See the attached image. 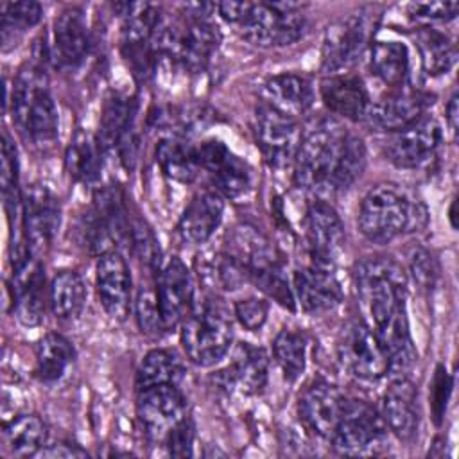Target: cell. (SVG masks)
<instances>
[{"instance_id": "1", "label": "cell", "mask_w": 459, "mask_h": 459, "mask_svg": "<svg viewBox=\"0 0 459 459\" xmlns=\"http://www.w3.org/2000/svg\"><path fill=\"white\" fill-rule=\"evenodd\" d=\"M355 287L364 314L389 357V371L402 377L416 360L405 310L403 267L389 256H368L355 265Z\"/></svg>"}, {"instance_id": "2", "label": "cell", "mask_w": 459, "mask_h": 459, "mask_svg": "<svg viewBox=\"0 0 459 459\" xmlns=\"http://www.w3.org/2000/svg\"><path fill=\"white\" fill-rule=\"evenodd\" d=\"M425 204L394 183H380L368 190L359 208V228L375 244H387L427 224Z\"/></svg>"}, {"instance_id": "3", "label": "cell", "mask_w": 459, "mask_h": 459, "mask_svg": "<svg viewBox=\"0 0 459 459\" xmlns=\"http://www.w3.org/2000/svg\"><path fill=\"white\" fill-rule=\"evenodd\" d=\"M348 134L350 131L335 118H312L301 129V140L292 161L296 186L317 194H330V183Z\"/></svg>"}, {"instance_id": "4", "label": "cell", "mask_w": 459, "mask_h": 459, "mask_svg": "<svg viewBox=\"0 0 459 459\" xmlns=\"http://www.w3.org/2000/svg\"><path fill=\"white\" fill-rule=\"evenodd\" d=\"M11 117L20 131L38 147H48L57 140L59 115L54 97L39 68L20 70L11 90Z\"/></svg>"}, {"instance_id": "5", "label": "cell", "mask_w": 459, "mask_h": 459, "mask_svg": "<svg viewBox=\"0 0 459 459\" xmlns=\"http://www.w3.org/2000/svg\"><path fill=\"white\" fill-rule=\"evenodd\" d=\"M231 342L233 323L226 307L212 298L194 303L181 323V344L190 362L215 366L228 355Z\"/></svg>"}, {"instance_id": "6", "label": "cell", "mask_w": 459, "mask_h": 459, "mask_svg": "<svg viewBox=\"0 0 459 459\" xmlns=\"http://www.w3.org/2000/svg\"><path fill=\"white\" fill-rule=\"evenodd\" d=\"M221 43V32L208 16L186 14L183 22L161 18L152 45L156 54H165L190 72L206 68Z\"/></svg>"}, {"instance_id": "7", "label": "cell", "mask_w": 459, "mask_h": 459, "mask_svg": "<svg viewBox=\"0 0 459 459\" xmlns=\"http://www.w3.org/2000/svg\"><path fill=\"white\" fill-rule=\"evenodd\" d=\"M303 7L305 4L294 2H247L237 27L256 47H287L303 38L307 30Z\"/></svg>"}, {"instance_id": "8", "label": "cell", "mask_w": 459, "mask_h": 459, "mask_svg": "<svg viewBox=\"0 0 459 459\" xmlns=\"http://www.w3.org/2000/svg\"><path fill=\"white\" fill-rule=\"evenodd\" d=\"M377 27L373 9H360L328 27L323 41V70L344 74L369 48Z\"/></svg>"}, {"instance_id": "9", "label": "cell", "mask_w": 459, "mask_h": 459, "mask_svg": "<svg viewBox=\"0 0 459 459\" xmlns=\"http://www.w3.org/2000/svg\"><path fill=\"white\" fill-rule=\"evenodd\" d=\"M387 427L375 407L362 400H344L337 427L330 437L333 448L346 455L375 454L385 441Z\"/></svg>"}, {"instance_id": "10", "label": "cell", "mask_w": 459, "mask_h": 459, "mask_svg": "<svg viewBox=\"0 0 459 459\" xmlns=\"http://www.w3.org/2000/svg\"><path fill=\"white\" fill-rule=\"evenodd\" d=\"M253 133L269 167L285 169L292 165L301 140V129L294 117L262 100L255 109Z\"/></svg>"}, {"instance_id": "11", "label": "cell", "mask_w": 459, "mask_h": 459, "mask_svg": "<svg viewBox=\"0 0 459 459\" xmlns=\"http://www.w3.org/2000/svg\"><path fill=\"white\" fill-rule=\"evenodd\" d=\"M337 357L346 371L360 380H378L389 373V357L373 332L362 321H350L337 337Z\"/></svg>"}, {"instance_id": "12", "label": "cell", "mask_w": 459, "mask_h": 459, "mask_svg": "<svg viewBox=\"0 0 459 459\" xmlns=\"http://www.w3.org/2000/svg\"><path fill=\"white\" fill-rule=\"evenodd\" d=\"M201 170L210 176L213 188L230 199L246 195L253 185V170L246 160L237 156L221 140H204L195 145Z\"/></svg>"}, {"instance_id": "13", "label": "cell", "mask_w": 459, "mask_h": 459, "mask_svg": "<svg viewBox=\"0 0 459 459\" xmlns=\"http://www.w3.org/2000/svg\"><path fill=\"white\" fill-rule=\"evenodd\" d=\"M136 393V416L147 439L163 443L167 434L186 418V400L179 385H152Z\"/></svg>"}, {"instance_id": "14", "label": "cell", "mask_w": 459, "mask_h": 459, "mask_svg": "<svg viewBox=\"0 0 459 459\" xmlns=\"http://www.w3.org/2000/svg\"><path fill=\"white\" fill-rule=\"evenodd\" d=\"M61 224V204L54 192L34 183L22 195V228L32 253L47 249Z\"/></svg>"}, {"instance_id": "15", "label": "cell", "mask_w": 459, "mask_h": 459, "mask_svg": "<svg viewBox=\"0 0 459 459\" xmlns=\"http://www.w3.org/2000/svg\"><path fill=\"white\" fill-rule=\"evenodd\" d=\"M434 95L416 88H393L369 104L366 120L380 131H400L425 117Z\"/></svg>"}, {"instance_id": "16", "label": "cell", "mask_w": 459, "mask_h": 459, "mask_svg": "<svg viewBox=\"0 0 459 459\" xmlns=\"http://www.w3.org/2000/svg\"><path fill=\"white\" fill-rule=\"evenodd\" d=\"M292 290L301 310L312 316L333 310L342 299V289L333 265L314 260L294 271Z\"/></svg>"}, {"instance_id": "17", "label": "cell", "mask_w": 459, "mask_h": 459, "mask_svg": "<svg viewBox=\"0 0 459 459\" xmlns=\"http://www.w3.org/2000/svg\"><path fill=\"white\" fill-rule=\"evenodd\" d=\"M441 143V127L430 118L423 117L418 122L394 131L385 143V158L398 169H418L425 165Z\"/></svg>"}, {"instance_id": "18", "label": "cell", "mask_w": 459, "mask_h": 459, "mask_svg": "<svg viewBox=\"0 0 459 459\" xmlns=\"http://www.w3.org/2000/svg\"><path fill=\"white\" fill-rule=\"evenodd\" d=\"M156 296L165 330L183 323L194 307V280L188 267L178 256L169 258L158 273Z\"/></svg>"}, {"instance_id": "19", "label": "cell", "mask_w": 459, "mask_h": 459, "mask_svg": "<svg viewBox=\"0 0 459 459\" xmlns=\"http://www.w3.org/2000/svg\"><path fill=\"white\" fill-rule=\"evenodd\" d=\"M95 287L106 314L118 321L126 319L133 303V281L129 265L118 249H111L99 256Z\"/></svg>"}, {"instance_id": "20", "label": "cell", "mask_w": 459, "mask_h": 459, "mask_svg": "<svg viewBox=\"0 0 459 459\" xmlns=\"http://www.w3.org/2000/svg\"><path fill=\"white\" fill-rule=\"evenodd\" d=\"M32 255L13 264L14 314L23 326L41 325L47 305L45 269Z\"/></svg>"}, {"instance_id": "21", "label": "cell", "mask_w": 459, "mask_h": 459, "mask_svg": "<svg viewBox=\"0 0 459 459\" xmlns=\"http://www.w3.org/2000/svg\"><path fill=\"white\" fill-rule=\"evenodd\" d=\"M344 224L337 210L326 201H314L307 210V244L314 262L333 265L344 249Z\"/></svg>"}, {"instance_id": "22", "label": "cell", "mask_w": 459, "mask_h": 459, "mask_svg": "<svg viewBox=\"0 0 459 459\" xmlns=\"http://www.w3.org/2000/svg\"><path fill=\"white\" fill-rule=\"evenodd\" d=\"M269 378L267 353L249 342H238L231 362L215 375L221 387L237 391L244 396H255L264 391Z\"/></svg>"}, {"instance_id": "23", "label": "cell", "mask_w": 459, "mask_h": 459, "mask_svg": "<svg viewBox=\"0 0 459 459\" xmlns=\"http://www.w3.org/2000/svg\"><path fill=\"white\" fill-rule=\"evenodd\" d=\"M341 391L323 380L310 384L298 400V414L303 425L316 436L330 439L344 407Z\"/></svg>"}, {"instance_id": "24", "label": "cell", "mask_w": 459, "mask_h": 459, "mask_svg": "<svg viewBox=\"0 0 459 459\" xmlns=\"http://www.w3.org/2000/svg\"><path fill=\"white\" fill-rule=\"evenodd\" d=\"M319 95L330 113L353 122L366 120L371 100L359 75L328 74L319 82Z\"/></svg>"}, {"instance_id": "25", "label": "cell", "mask_w": 459, "mask_h": 459, "mask_svg": "<svg viewBox=\"0 0 459 459\" xmlns=\"http://www.w3.org/2000/svg\"><path fill=\"white\" fill-rule=\"evenodd\" d=\"M224 213V197L215 188L199 190L185 206L178 233L183 242L201 246L212 238Z\"/></svg>"}, {"instance_id": "26", "label": "cell", "mask_w": 459, "mask_h": 459, "mask_svg": "<svg viewBox=\"0 0 459 459\" xmlns=\"http://www.w3.org/2000/svg\"><path fill=\"white\" fill-rule=\"evenodd\" d=\"M418 393L405 378L398 377L384 393L382 418L385 427L402 441L414 437L418 430Z\"/></svg>"}, {"instance_id": "27", "label": "cell", "mask_w": 459, "mask_h": 459, "mask_svg": "<svg viewBox=\"0 0 459 459\" xmlns=\"http://www.w3.org/2000/svg\"><path fill=\"white\" fill-rule=\"evenodd\" d=\"M52 57L61 66L74 68L82 63L90 48V34L82 11L65 9L54 22Z\"/></svg>"}, {"instance_id": "28", "label": "cell", "mask_w": 459, "mask_h": 459, "mask_svg": "<svg viewBox=\"0 0 459 459\" xmlns=\"http://www.w3.org/2000/svg\"><path fill=\"white\" fill-rule=\"evenodd\" d=\"M264 97L267 104L294 118L307 113L314 104L310 81L294 72H283L269 77L264 84Z\"/></svg>"}, {"instance_id": "29", "label": "cell", "mask_w": 459, "mask_h": 459, "mask_svg": "<svg viewBox=\"0 0 459 459\" xmlns=\"http://www.w3.org/2000/svg\"><path fill=\"white\" fill-rule=\"evenodd\" d=\"M409 50L396 39H378L369 45V66L373 75L389 90L405 84L409 75Z\"/></svg>"}, {"instance_id": "30", "label": "cell", "mask_w": 459, "mask_h": 459, "mask_svg": "<svg viewBox=\"0 0 459 459\" xmlns=\"http://www.w3.org/2000/svg\"><path fill=\"white\" fill-rule=\"evenodd\" d=\"M102 152L97 136L77 129L65 152L66 172L77 183L93 185L102 170Z\"/></svg>"}, {"instance_id": "31", "label": "cell", "mask_w": 459, "mask_h": 459, "mask_svg": "<svg viewBox=\"0 0 459 459\" xmlns=\"http://www.w3.org/2000/svg\"><path fill=\"white\" fill-rule=\"evenodd\" d=\"M156 163L161 172L178 183H192L201 172L195 145L181 136H165L156 145Z\"/></svg>"}, {"instance_id": "32", "label": "cell", "mask_w": 459, "mask_h": 459, "mask_svg": "<svg viewBox=\"0 0 459 459\" xmlns=\"http://www.w3.org/2000/svg\"><path fill=\"white\" fill-rule=\"evenodd\" d=\"M74 359L72 342L65 335L50 332L36 342L34 377L43 384H54L63 378Z\"/></svg>"}, {"instance_id": "33", "label": "cell", "mask_w": 459, "mask_h": 459, "mask_svg": "<svg viewBox=\"0 0 459 459\" xmlns=\"http://www.w3.org/2000/svg\"><path fill=\"white\" fill-rule=\"evenodd\" d=\"M134 113H136V102L131 97L120 95V93H111L100 113L99 120V133H97V142L102 151H111L117 149L124 134L133 129L134 122Z\"/></svg>"}, {"instance_id": "34", "label": "cell", "mask_w": 459, "mask_h": 459, "mask_svg": "<svg viewBox=\"0 0 459 459\" xmlns=\"http://www.w3.org/2000/svg\"><path fill=\"white\" fill-rule=\"evenodd\" d=\"M48 301L52 312L61 321H72L81 316L86 305V287L79 273L59 271L48 287Z\"/></svg>"}, {"instance_id": "35", "label": "cell", "mask_w": 459, "mask_h": 459, "mask_svg": "<svg viewBox=\"0 0 459 459\" xmlns=\"http://www.w3.org/2000/svg\"><path fill=\"white\" fill-rule=\"evenodd\" d=\"M47 441V425L38 414H20L4 427V443L11 455H38Z\"/></svg>"}, {"instance_id": "36", "label": "cell", "mask_w": 459, "mask_h": 459, "mask_svg": "<svg viewBox=\"0 0 459 459\" xmlns=\"http://www.w3.org/2000/svg\"><path fill=\"white\" fill-rule=\"evenodd\" d=\"M185 368L176 351L167 348L151 350L136 371V391L152 385H179Z\"/></svg>"}, {"instance_id": "37", "label": "cell", "mask_w": 459, "mask_h": 459, "mask_svg": "<svg viewBox=\"0 0 459 459\" xmlns=\"http://www.w3.org/2000/svg\"><path fill=\"white\" fill-rule=\"evenodd\" d=\"M201 258V256H199ZM197 273L208 285L222 290H237L249 281L247 269L233 253H208L197 260Z\"/></svg>"}, {"instance_id": "38", "label": "cell", "mask_w": 459, "mask_h": 459, "mask_svg": "<svg viewBox=\"0 0 459 459\" xmlns=\"http://www.w3.org/2000/svg\"><path fill=\"white\" fill-rule=\"evenodd\" d=\"M274 360L289 382H296L307 366V339L301 332L283 328L273 341Z\"/></svg>"}, {"instance_id": "39", "label": "cell", "mask_w": 459, "mask_h": 459, "mask_svg": "<svg viewBox=\"0 0 459 459\" xmlns=\"http://www.w3.org/2000/svg\"><path fill=\"white\" fill-rule=\"evenodd\" d=\"M418 47L423 68L430 75L446 74L455 63L457 54L454 41L436 29L421 27L418 30Z\"/></svg>"}, {"instance_id": "40", "label": "cell", "mask_w": 459, "mask_h": 459, "mask_svg": "<svg viewBox=\"0 0 459 459\" xmlns=\"http://www.w3.org/2000/svg\"><path fill=\"white\" fill-rule=\"evenodd\" d=\"M43 9L38 2L23 0V2H5L0 7V29H2V43L7 48L9 43H14L25 30L32 29L39 23Z\"/></svg>"}, {"instance_id": "41", "label": "cell", "mask_w": 459, "mask_h": 459, "mask_svg": "<svg viewBox=\"0 0 459 459\" xmlns=\"http://www.w3.org/2000/svg\"><path fill=\"white\" fill-rule=\"evenodd\" d=\"M364 167H366L364 140L360 136L350 133L344 142L342 154L339 158L337 169H335L332 183H330V194L342 192V190L350 188L360 178Z\"/></svg>"}, {"instance_id": "42", "label": "cell", "mask_w": 459, "mask_h": 459, "mask_svg": "<svg viewBox=\"0 0 459 459\" xmlns=\"http://www.w3.org/2000/svg\"><path fill=\"white\" fill-rule=\"evenodd\" d=\"M134 314H136V323L143 333L156 337L165 332L156 289L142 287L138 290L134 299Z\"/></svg>"}, {"instance_id": "43", "label": "cell", "mask_w": 459, "mask_h": 459, "mask_svg": "<svg viewBox=\"0 0 459 459\" xmlns=\"http://www.w3.org/2000/svg\"><path fill=\"white\" fill-rule=\"evenodd\" d=\"M233 314L238 319V323L249 330V332H256L260 330L269 316V301L264 298H244L238 299L233 307Z\"/></svg>"}, {"instance_id": "44", "label": "cell", "mask_w": 459, "mask_h": 459, "mask_svg": "<svg viewBox=\"0 0 459 459\" xmlns=\"http://www.w3.org/2000/svg\"><path fill=\"white\" fill-rule=\"evenodd\" d=\"M409 14L423 22H448L457 16V2H416L407 7Z\"/></svg>"}, {"instance_id": "45", "label": "cell", "mask_w": 459, "mask_h": 459, "mask_svg": "<svg viewBox=\"0 0 459 459\" xmlns=\"http://www.w3.org/2000/svg\"><path fill=\"white\" fill-rule=\"evenodd\" d=\"M194 423L192 420L186 416L185 420H181L163 439L161 445L167 446L170 455L176 457H186L192 455V446H194Z\"/></svg>"}, {"instance_id": "46", "label": "cell", "mask_w": 459, "mask_h": 459, "mask_svg": "<svg viewBox=\"0 0 459 459\" xmlns=\"http://www.w3.org/2000/svg\"><path fill=\"white\" fill-rule=\"evenodd\" d=\"M411 273L423 289H430L434 287L439 271L434 256L427 249L420 247V249H414L411 255Z\"/></svg>"}, {"instance_id": "47", "label": "cell", "mask_w": 459, "mask_h": 459, "mask_svg": "<svg viewBox=\"0 0 459 459\" xmlns=\"http://www.w3.org/2000/svg\"><path fill=\"white\" fill-rule=\"evenodd\" d=\"M450 387H452V382L446 375V369L443 366H437L436 377H434V382H432V411H434V416H436V423H439L443 414H445Z\"/></svg>"}, {"instance_id": "48", "label": "cell", "mask_w": 459, "mask_h": 459, "mask_svg": "<svg viewBox=\"0 0 459 459\" xmlns=\"http://www.w3.org/2000/svg\"><path fill=\"white\" fill-rule=\"evenodd\" d=\"M38 455H41V457H84L88 454H86V450L79 448V445H70V443L59 441L54 445H45Z\"/></svg>"}, {"instance_id": "49", "label": "cell", "mask_w": 459, "mask_h": 459, "mask_svg": "<svg viewBox=\"0 0 459 459\" xmlns=\"http://www.w3.org/2000/svg\"><path fill=\"white\" fill-rule=\"evenodd\" d=\"M446 122H448V127L452 131V134L457 133V93H454L446 104Z\"/></svg>"}, {"instance_id": "50", "label": "cell", "mask_w": 459, "mask_h": 459, "mask_svg": "<svg viewBox=\"0 0 459 459\" xmlns=\"http://www.w3.org/2000/svg\"><path fill=\"white\" fill-rule=\"evenodd\" d=\"M448 219H450V222H452V228H455V226H457V224H455V201H452V204H450Z\"/></svg>"}]
</instances>
